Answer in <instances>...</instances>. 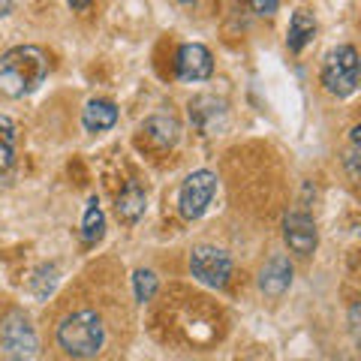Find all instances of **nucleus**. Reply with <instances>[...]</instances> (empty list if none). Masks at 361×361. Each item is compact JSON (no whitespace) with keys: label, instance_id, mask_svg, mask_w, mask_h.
<instances>
[{"label":"nucleus","instance_id":"f257e3e1","mask_svg":"<svg viewBox=\"0 0 361 361\" xmlns=\"http://www.w3.org/2000/svg\"><path fill=\"white\" fill-rule=\"evenodd\" d=\"M49 75V58L39 45H16L0 58V94L21 99L33 94Z\"/></svg>","mask_w":361,"mask_h":361},{"label":"nucleus","instance_id":"f03ea898","mask_svg":"<svg viewBox=\"0 0 361 361\" xmlns=\"http://www.w3.org/2000/svg\"><path fill=\"white\" fill-rule=\"evenodd\" d=\"M58 343L73 358H90V355H97L106 343V325L94 310L70 313L58 325Z\"/></svg>","mask_w":361,"mask_h":361},{"label":"nucleus","instance_id":"7ed1b4c3","mask_svg":"<svg viewBox=\"0 0 361 361\" xmlns=\"http://www.w3.org/2000/svg\"><path fill=\"white\" fill-rule=\"evenodd\" d=\"M361 75V58L353 45H337L325 54L322 63V85L334 97H349L358 85Z\"/></svg>","mask_w":361,"mask_h":361},{"label":"nucleus","instance_id":"20e7f679","mask_svg":"<svg viewBox=\"0 0 361 361\" xmlns=\"http://www.w3.org/2000/svg\"><path fill=\"white\" fill-rule=\"evenodd\" d=\"M0 346L13 361H30L39 353V337L37 329L21 310H13L0 322Z\"/></svg>","mask_w":361,"mask_h":361},{"label":"nucleus","instance_id":"39448f33","mask_svg":"<svg viewBox=\"0 0 361 361\" xmlns=\"http://www.w3.org/2000/svg\"><path fill=\"white\" fill-rule=\"evenodd\" d=\"M190 271H193V277L199 283H205L211 289H223L232 274V259L226 250H220V247L199 244V247H193V253H190Z\"/></svg>","mask_w":361,"mask_h":361},{"label":"nucleus","instance_id":"423d86ee","mask_svg":"<svg viewBox=\"0 0 361 361\" xmlns=\"http://www.w3.org/2000/svg\"><path fill=\"white\" fill-rule=\"evenodd\" d=\"M214 193H217V175L208 172V169H199V172L187 175V180L178 190V208L187 220H199L202 214L208 211Z\"/></svg>","mask_w":361,"mask_h":361},{"label":"nucleus","instance_id":"0eeeda50","mask_svg":"<svg viewBox=\"0 0 361 361\" xmlns=\"http://www.w3.org/2000/svg\"><path fill=\"white\" fill-rule=\"evenodd\" d=\"M283 238L292 253L310 256L316 250V244H319V232H316V223L307 211H292L283 220Z\"/></svg>","mask_w":361,"mask_h":361},{"label":"nucleus","instance_id":"6e6552de","mask_svg":"<svg viewBox=\"0 0 361 361\" xmlns=\"http://www.w3.org/2000/svg\"><path fill=\"white\" fill-rule=\"evenodd\" d=\"M214 73L211 51L202 42H187L178 51V78L180 82H205Z\"/></svg>","mask_w":361,"mask_h":361},{"label":"nucleus","instance_id":"1a4fd4ad","mask_svg":"<svg viewBox=\"0 0 361 361\" xmlns=\"http://www.w3.org/2000/svg\"><path fill=\"white\" fill-rule=\"evenodd\" d=\"M292 286V262L286 256H271L259 271V289L271 298H280Z\"/></svg>","mask_w":361,"mask_h":361},{"label":"nucleus","instance_id":"9d476101","mask_svg":"<svg viewBox=\"0 0 361 361\" xmlns=\"http://www.w3.org/2000/svg\"><path fill=\"white\" fill-rule=\"evenodd\" d=\"M82 123L87 133H106L118 123V106L109 99H90L82 111Z\"/></svg>","mask_w":361,"mask_h":361},{"label":"nucleus","instance_id":"9b49d317","mask_svg":"<svg viewBox=\"0 0 361 361\" xmlns=\"http://www.w3.org/2000/svg\"><path fill=\"white\" fill-rule=\"evenodd\" d=\"M313 37H316V18L310 13H304V9H295L289 18V30H286L289 51H301Z\"/></svg>","mask_w":361,"mask_h":361},{"label":"nucleus","instance_id":"f8f14e48","mask_svg":"<svg viewBox=\"0 0 361 361\" xmlns=\"http://www.w3.org/2000/svg\"><path fill=\"white\" fill-rule=\"evenodd\" d=\"M145 205H148V199H145V190L139 184H127V190L118 196V220L123 223H139L142 214H145Z\"/></svg>","mask_w":361,"mask_h":361},{"label":"nucleus","instance_id":"ddd939ff","mask_svg":"<svg viewBox=\"0 0 361 361\" xmlns=\"http://www.w3.org/2000/svg\"><path fill=\"white\" fill-rule=\"evenodd\" d=\"M106 235V217H103V208H99L97 199L87 202L85 208V220H82V241L85 244H97L99 238Z\"/></svg>","mask_w":361,"mask_h":361},{"label":"nucleus","instance_id":"4468645a","mask_svg":"<svg viewBox=\"0 0 361 361\" xmlns=\"http://www.w3.org/2000/svg\"><path fill=\"white\" fill-rule=\"evenodd\" d=\"M16 160V123L6 115H0V175L9 172Z\"/></svg>","mask_w":361,"mask_h":361},{"label":"nucleus","instance_id":"2eb2a0df","mask_svg":"<svg viewBox=\"0 0 361 361\" xmlns=\"http://www.w3.org/2000/svg\"><path fill=\"white\" fill-rule=\"evenodd\" d=\"M54 286H58V268H54V265H42L37 274L30 277V292H33V295H37L39 301L49 298L51 292H54Z\"/></svg>","mask_w":361,"mask_h":361},{"label":"nucleus","instance_id":"dca6fc26","mask_svg":"<svg viewBox=\"0 0 361 361\" xmlns=\"http://www.w3.org/2000/svg\"><path fill=\"white\" fill-rule=\"evenodd\" d=\"M145 130H148L160 145H175L178 142V133H180L178 123L172 118H151L148 123H145Z\"/></svg>","mask_w":361,"mask_h":361},{"label":"nucleus","instance_id":"f3484780","mask_svg":"<svg viewBox=\"0 0 361 361\" xmlns=\"http://www.w3.org/2000/svg\"><path fill=\"white\" fill-rule=\"evenodd\" d=\"M133 292H135V301H151L154 292H157V274L151 268H139L133 274Z\"/></svg>","mask_w":361,"mask_h":361},{"label":"nucleus","instance_id":"a211bd4d","mask_svg":"<svg viewBox=\"0 0 361 361\" xmlns=\"http://www.w3.org/2000/svg\"><path fill=\"white\" fill-rule=\"evenodd\" d=\"M250 6L256 9L259 16H271V13H277V9H280V4H277V0H253Z\"/></svg>","mask_w":361,"mask_h":361},{"label":"nucleus","instance_id":"6ab92c4d","mask_svg":"<svg viewBox=\"0 0 361 361\" xmlns=\"http://www.w3.org/2000/svg\"><path fill=\"white\" fill-rule=\"evenodd\" d=\"M346 169H349V175H353V178L358 180V184H361V157H358V154H349Z\"/></svg>","mask_w":361,"mask_h":361},{"label":"nucleus","instance_id":"aec40b11","mask_svg":"<svg viewBox=\"0 0 361 361\" xmlns=\"http://www.w3.org/2000/svg\"><path fill=\"white\" fill-rule=\"evenodd\" d=\"M349 325H353V331H355V337L361 341V304H355L353 310H349Z\"/></svg>","mask_w":361,"mask_h":361},{"label":"nucleus","instance_id":"412c9836","mask_svg":"<svg viewBox=\"0 0 361 361\" xmlns=\"http://www.w3.org/2000/svg\"><path fill=\"white\" fill-rule=\"evenodd\" d=\"M349 139H353V142L358 145V148H361V123H358V127H355L353 133H349Z\"/></svg>","mask_w":361,"mask_h":361},{"label":"nucleus","instance_id":"4be33fe9","mask_svg":"<svg viewBox=\"0 0 361 361\" xmlns=\"http://www.w3.org/2000/svg\"><path fill=\"white\" fill-rule=\"evenodd\" d=\"M87 0H70V9H87Z\"/></svg>","mask_w":361,"mask_h":361},{"label":"nucleus","instance_id":"5701e85b","mask_svg":"<svg viewBox=\"0 0 361 361\" xmlns=\"http://www.w3.org/2000/svg\"><path fill=\"white\" fill-rule=\"evenodd\" d=\"M9 9H13V4H6V0H4V4H0V16H6Z\"/></svg>","mask_w":361,"mask_h":361},{"label":"nucleus","instance_id":"b1692460","mask_svg":"<svg viewBox=\"0 0 361 361\" xmlns=\"http://www.w3.org/2000/svg\"><path fill=\"white\" fill-rule=\"evenodd\" d=\"M358 235H361V226H358Z\"/></svg>","mask_w":361,"mask_h":361}]
</instances>
